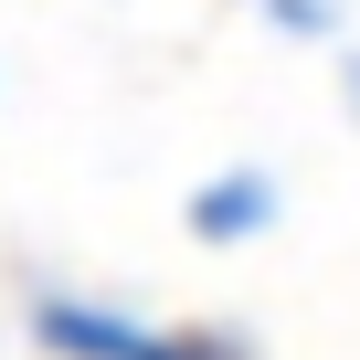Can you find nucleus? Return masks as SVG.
<instances>
[{
  "label": "nucleus",
  "mask_w": 360,
  "mask_h": 360,
  "mask_svg": "<svg viewBox=\"0 0 360 360\" xmlns=\"http://www.w3.org/2000/svg\"><path fill=\"white\" fill-rule=\"evenodd\" d=\"M22 339L43 360H265V339L233 318H159V307H127L96 286H32Z\"/></svg>",
  "instance_id": "nucleus-1"
},
{
  "label": "nucleus",
  "mask_w": 360,
  "mask_h": 360,
  "mask_svg": "<svg viewBox=\"0 0 360 360\" xmlns=\"http://www.w3.org/2000/svg\"><path fill=\"white\" fill-rule=\"evenodd\" d=\"M180 223H191V244H212V255H233V244H265V233L286 223V180H276L265 159H233V169L191 180Z\"/></svg>",
  "instance_id": "nucleus-2"
},
{
  "label": "nucleus",
  "mask_w": 360,
  "mask_h": 360,
  "mask_svg": "<svg viewBox=\"0 0 360 360\" xmlns=\"http://www.w3.org/2000/svg\"><path fill=\"white\" fill-rule=\"evenodd\" d=\"M286 43H339V0H255Z\"/></svg>",
  "instance_id": "nucleus-3"
},
{
  "label": "nucleus",
  "mask_w": 360,
  "mask_h": 360,
  "mask_svg": "<svg viewBox=\"0 0 360 360\" xmlns=\"http://www.w3.org/2000/svg\"><path fill=\"white\" fill-rule=\"evenodd\" d=\"M339 85H349V106H360V53H349V64H339Z\"/></svg>",
  "instance_id": "nucleus-4"
}]
</instances>
